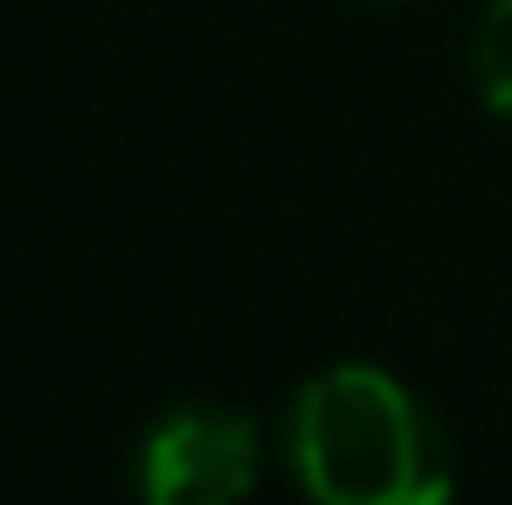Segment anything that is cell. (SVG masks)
<instances>
[{"label":"cell","instance_id":"cell-3","mask_svg":"<svg viewBox=\"0 0 512 505\" xmlns=\"http://www.w3.org/2000/svg\"><path fill=\"white\" fill-rule=\"evenodd\" d=\"M471 84L499 118H512V0H485L471 28Z\"/></svg>","mask_w":512,"mask_h":505},{"label":"cell","instance_id":"cell-1","mask_svg":"<svg viewBox=\"0 0 512 505\" xmlns=\"http://www.w3.org/2000/svg\"><path fill=\"white\" fill-rule=\"evenodd\" d=\"M284 464L312 505H450L457 492L436 409L367 360L298 381L284 409Z\"/></svg>","mask_w":512,"mask_h":505},{"label":"cell","instance_id":"cell-2","mask_svg":"<svg viewBox=\"0 0 512 505\" xmlns=\"http://www.w3.org/2000/svg\"><path fill=\"white\" fill-rule=\"evenodd\" d=\"M139 505H243L263 478V429L229 402H180L139 436Z\"/></svg>","mask_w":512,"mask_h":505}]
</instances>
